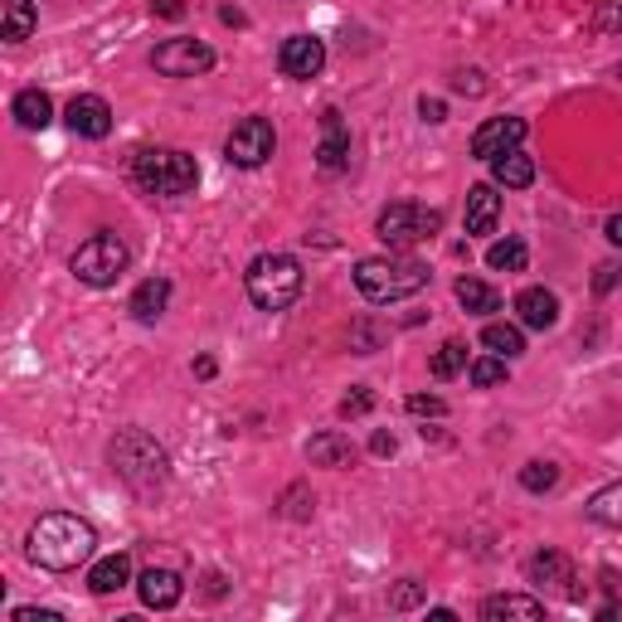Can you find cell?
Wrapping results in <instances>:
<instances>
[{
  "mask_svg": "<svg viewBox=\"0 0 622 622\" xmlns=\"http://www.w3.org/2000/svg\"><path fill=\"white\" fill-rule=\"evenodd\" d=\"M92 549H98V531H92L83 515H69V511L39 515V521L29 525V535H25L29 564L54 569V574H69V569L88 564Z\"/></svg>",
  "mask_w": 622,
  "mask_h": 622,
  "instance_id": "cell-1",
  "label": "cell"
},
{
  "mask_svg": "<svg viewBox=\"0 0 622 622\" xmlns=\"http://www.w3.org/2000/svg\"><path fill=\"white\" fill-rule=\"evenodd\" d=\"M108 462L137 496H156L171 482V458H165V448L147 428H122L108 448Z\"/></svg>",
  "mask_w": 622,
  "mask_h": 622,
  "instance_id": "cell-2",
  "label": "cell"
},
{
  "mask_svg": "<svg viewBox=\"0 0 622 622\" xmlns=\"http://www.w3.org/2000/svg\"><path fill=\"white\" fill-rule=\"evenodd\" d=\"M428 263L419 258H399V253H385V258H360L356 263V287L365 302L375 307H389V302H409L428 287Z\"/></svg>",
  "mask_w": 622,
  "mask_h": 622,
  "instance_id": "cell-3",
  "label": "cell"
},
{
  "mask_svg": "<svg viewBox=\"0 0 622 622\" xmlns=\"http://www.w3.org/2000/svg\"><path fill=\"white\" fill-rule=\"evenodd\" d=\"M244 287H248V302L258 311H287L302 297L307 273L293 253H258L244 273Z\"/></svg>",
  "mask_w": 622,
  "mask_h": 622,
  "instance_id": "cell-4",
  "label": "cell"
},
{
  "mask_svg": "<svg viewBox=\"0 0 622 622\" xmlns=\"http://www.w3.org/2000/svg\"><path fill=\"white\" fill-rule=\"evenodd\" d=\"M132 181L147 195L175 200V195H190L195 185H200V165H195V156H185L175 147H147L132 161Z\"/></svg>",
  "mask_w": 622,
  "mask_h": 622,
  "instance_id": "cell-5",
  "label": "cell"
},
{
  "mask_svg": "<svg viewBox=\"0 0 622 622\" xmlns=\"http://www.w3.org/2000/svg\"><path fill=\"white\" fill-rule=\"evenodd\" d=\"M438 229H443V210H428V204H413V200H394L389 210H380V220H375V234L385 238L389 248L428 244Z\"/></svg>",
  "mask_w": 622,
  "mask_h": 622,
  "instance_id": "cell-6",
  "label": "cell"
},
{
  "mask_svg": "<svg viewBox=\"0 0 622 622\" xmlns=\"http://www.w3.org/2000/svg\"><path fill=\"white\" fill-rule=\"evenodd\" d=\"M127 263H132V253H127V244H122L117 234H92L88 244H78V253H74V277L78 283H88V287H112L122 273H127Z\"/></svg>",
  "mask_w": 622,
  "mask_h": 622,
  "instance_id": "cell-7",
  "label": "cell"
},
{
  "mask_svg": "<svg viewBox=\"0 0 622 622\" xmlns=\"http://www.w3.org/2000/svg\"><path fill=\"white\" fill-rule=\"evenodd\" d=\"M151 69L165 78H200L214 69V49L204 45V39H161V45L151 49Z\"/></svg>",
  "mask_w": 622,
  "mask_h": 622,
  "instance_id": "cell-8",
  "label": "cell"
},
{
  "mask_svg": "<svg viewBox=\"0 0 622 622\" xmlns=\"http://www.w3.org/2000/svg\"><path fill=\"white\" fill-rule=\"evenodd\" d=\"M277 151V132L268 117H244L238 127L229 132V141H224V156H229L234 165H244V171H258V165H268Z\"/></svg>",
  "mask_w": 622,
  "mask_h": 622,
  "instance_id": "cell-9",
  "label": "cell"
},
{
  "mask_svg": "<svg viewBox=\"0 0 622 622\" xmlns=\"http://www.w3.org/2000/svg\"><path fill=\"white\" fill-rule=\"evenodd\" d=\"M525 132H531V127H525V117H492V122H482V127L472 132V156L492 165L496 156H506V151L521 147Z\"/></svg>",
  "mask_w": 622,
  "mask_h": 622,
  "instance_id": "cell-10",
  "label": "cell"
},
{
  "mask_svg": "<svg viewBox=\"0 0 622 622\" xmlns=\"http://www.w3.org/2000/svg\"><path fill=\"white\" fill-rule=\"evenodd\" d=\"M64 122H69V132H74V137L102 141L112 132V108H108V98H98V92H78V98L69 102Z\"/></svg>",
  "mask_w": 622,
  "mask_h": 622,
  "instance_id": "cell-11",
  "label": "cell"
},
{
  "mask_svg": "<svg viewBox=\"0 0 622 622\" xmlns=\"http://www.w3.org/2000/svg\"><path fill=\"white\" fill-rule=\"evenodd\" d=\"M277 69H283L287 78H316L321 69H326V45H321L316 35L283 39V49H277Z\"/></svg>",
  "mask_w": 622,
  "mask_h": 622,
  "instance_id": "cell-12",
  "label": "cell"
},
{
  "mask_svg": "<svg viewBox=\"0 0 622 622\" xmlns=\"http://www.w3.org/2000/svg\"><path fill=\"white\" fill-rule=\"evenodd\" d=\"M525 579L540 588H555V594L564 598H579V579H574V564H569L559 549H540V555H531V564H525Z\"/></svg>",
  "mask_w": 622,
  "mask_h": 622,
  "instance_id": "cell-13",
  "label": "cell"
},
{
  "mask_svg": "<svg viewBox=\"0 0 622 622\" xmlns=\"http://www.w3.org/2000/svg\"><path fill=\"white\" fill-rule=\"evenodd\" d=\"M321 147H316V165L321 171H346L350 165V132H346V122H340V112L336 108H326L321 112Z\"/></svg>",
  "mask_w": 622,
  "mask_h": 622,
  "instance_id": "cell-14",
  "label": "cell"
},
{
  "mask_svg": "<svg viewBox=\"0 0 622 622\" xmlns=\"http://www.w3.org/2000/svg\"><path fill=\"white\" fill-rule=\"evenodd\" d=\"M137 594H141V604H147V608L165 613V608H175L185 598V584H181L175 569H147V574L137 579Z\"/></svg>",
  "mask_w": 622,
  "mask_h": 622,
  "instance_id": "cell-15",
  "label": "cell"
},
{
  "mask_svg": "<svg viewBox=\"0 0 622 622\" xmlns=\"http://www.w3.org/2000/svg\"><path fill=\"white\" fill-rule=\"evenodd\" d=\"M496 220H501L496 185H472L467 190V234H496Z\"/></svg>",
  "mask_w": 622,
  "mask_h": 622,
  "instance_id": "cell-16",
  "label": "cell"
},
{
  "mask_svg": "<svg viewBox=\"0 0 622 622\" xmlns=\"http://www.w3.org/2000/svg\"><path fill=\"white\" fill-rule=\"evenodd\" d=\"M515 311H521V326L549 331L559 321V297L549 293V287H525V293L515 297Z\"/></svg>",
  "mask_w": 622,
  "mask_h": 622,
  "instance_id": "cell-17",
  "label": "cell"
},
{
  "mask_svg": "<svg viewBox=\"0 0 622 622\" xmlns=\"http://www.w3.org/2000/svg\"><path fill=\"white\" fill-rule=\"evenodd\" d=\"M39 25L35 0H0V39L5 45H25Z\"/></svg>",
  "mask_w": 622,
  "mask_h": 622,
  "instance_id": "cell-18",
  "label": "cell"
},
{
  "mask_svg": "<svg viewBox=\"0 0 622 622\" xmlns=\"http://www.w3.org/2000/svg\"><path fill=\"white\" fill-rule=\"evenodd\" d=\"M482 618L486 622H501V618H521V622H540L545 618V604L531 594H492L482 604Z\"/></svg>",
  "mask_w": 622,
  "mask_h": 622,
  "instance_id": "cell-19",
  "label": "cell"
},
{
  "mask_svg": "<svg viewBox=\"0 0 622 622\" xmlns=\"http://www.w3.org/2000/svg\"><path fill=\"white\" fill-rule=\"evenodd\" d=\"M307 462L311 467H350L356 462V443H350L346 433L326 428V433H316V438L307 443Z\"/></svg>",
  "mask_w": 622,
  "mask_h": 622,
  "instance_id": "cell-20",
  "label": "cell"
},
{
  "mask_svg": "<svg viewBox=\"0 0 622 622\" xmlns=\"http://www.w3.org/2000/svg\"><path fill=\"white\" fill-rule=\"evenodd\" d=\"M10 112H15V122H20L25 132H45L49 122H54V102H49V92H45V88H25V92H15Z\"/></svg>",
  "mask_w": 622,
  "mask_h": 622,
  "instance_id": "cell-21",
  "label": "cell"
},
{
  "mask_svg": "<svg viewBox=\"0 0 622 622\" xmlns=\"http://www.w3.org/2000/svg\"><path fill=\"white\" fill-rule=\"evenodd\" d=\"M132 584V555H108V559H98L92 564V574H88V588L98 598H108V594H117V588H127Z\"/></svg>",
  "mask_w": 622,
  "mask_h": 622,
  "instance_id": "cell-22",
  "label": "cell"
},
{
  "mask_svg": "<svg viewBox=\"0 0 622 622\" xmlns=\"http://www.w3.org/2000/svg\"><path fill=\"white\" fill-rule=\"evenodd\" d=\"M492 181L506 185V190H525V185H535V161L521 147L496 156V161H492Z\"/></svg>",
  "mask_w": 622,
  "mask_h": 622,
  "instance_id": "cell-23",
  "label": "cell"
},
{
  "mask_svg": "<svg viewBox=\"0 0 622 622\" xmlns=\"http://www.w3.org/2000/svg\"><path fill=\"white\" fill-rule=\"evenodd\" d=\"M458 302L472 311V316H492V311H501V293H496L492 283H482V277H458Z\"/></svg>",
  "mask_w": 622,
  "mask_h": 622,
  "instance_id": "cell-24",
  "label": "cell"
},
{
  "mask_svg": "<svg viewBox=\"0 0 622 622\" xmlns=\"http://www.w3.org/2000/svg\"><path fill=\"white\" fill-rule=\"evenodd\" d=\"M165 302H171V283H165V277H147V283L132 293V316H137V321H156L165 311Z\"/></svg>",
  "mask_w": 622,
  "mask_h": 622,
  "instance_id": "cell-25",
  "label": "cell"
},
{
  "mask_svg": "<svg viewBox=\"0 0 622 622\" xmlns=\"http://www.w3.org/2000/svg\"><path fill=\"white\" fill-rule=\"evenodd\" d=\"M482 346L492 350V356H506V360L525 356V336H521V326H511V321H486Z\"/></svg>",
  "mask_w": 622,
  "mask_h": 622,
  "instance_id": "cell-26",
  "label": "cell"
},
{
  "mask_svg": "<svg viewBox=\"0 0 622 622\" xmlns=\"http://www.w3.org/2000/svg\"><path fill=\"white\" fill-rule=\"evenodd\" d=\"M584 511L594 515L598 525H608V531H622V482L604 486V492H594V496H588Z\"/></svg>",
  "mask_w": 622,
  "mask_h": 622,
  "instance_id": "cell-27",
  "label": "cell"
},
{
  "mask_svg": "<svg viewBox=\"0 0 622 622\" xmlns=\"http://www.w3.org/2000/svg\"><path fill=\"white\" fill-rule=\"evenodd\" d=\"M525 263H531V248H525L521 238H501V244L486 248V268H492V273H521Z\"/></svg>",
  "mask_w": 622,
  "mask_h": 622,
  "instance_id": "cell-28",
  "label": "cell"
},
{
  "mask_svg": "<svg viewBox=\"0 0 622 622\" xmlns=\"http://www.w3.org/2000/svg\"><path fill=\"white\" fill-rule=\"evenodd\" d=\"M462 365H467V346H462V340H443V346L433 350V360H428L433 380H452V375H462Z\"/></svg>",
  "mask_w": 622,
  "mask_h": 622,
  "instance_id": "cell-29",
  "label": "cell"
},
{
  "mask_svg": "<svg viewBox=\"0 0 622 622\" xmlns=\"http://www.w3.org/2000/svg\"><path fill=\"white\" fill-rule=\"evenodd\" d=\"M511 360L506 356H482V360H472V385L476 389H492V385H506V375H511Z\"/></svg>",
  "mask_w": 622,
  "mask_h": 622,
  "instance_id": "cell-30",
  "label": "cell"
},
{
  "mask_svg": "<svg viewBox=\"0 0 622 622\" xmlns=\"http://www.w3.org/2000/svg\"><path fill=\"white\" fill-rule=\"evenodd\" d=\"M521 486H525V492H535V496L555 492V486H559V467L555 462H525L521 467Z\"/></svg>",
  "mask_w": 622,
  "mask_h": 622,
  "instance_id": "cell-31",
  "label": "cell"
},
{
  "mask_svg": "<svg viewBox=\"0 0 622 622\" xmlns=\"http://www.w3.org/2000/svg\"><path fill=\"white\" fill-rule=\"evenodd\" d=\"M594 29H598V35H618V29H622V0H604V5H598Z\"/></svg>",
  "mask_w": 622,
  "mask_h": 622,
  "instance_id": "cell-32",
  "label": "cell"
},
{
  "mask_svg": "<svg viewBox=\"0 0 622 622\" xmlns=\"http://www.w3.org/2000/svg\"><path fill=\"white\" fill-rule=\"evenodd\" d=\"M370 409H375V399H370V389H350L346 399H340V419H365Z\"/></svg>",
  "mask_w": 622,
  "mask_h": 622,
  "instance_id": "cell-33",
  "label": "cell"
},
{
  "mask_svg": "<svg viewBox=\"0 0 622 622\" xmlns=\"http://www.w3.org/2000/svg\"><path fill=\"white\" fill-rule=\"evenodd\" d=\"M409 413H419V419H443V413H448V403H443L438 394H413Z\"/></svg>",
  "mask_w": 622,
  "mask_h": 622,
  "instance_id": "cell-34",
  "label": "cell"
},
{
  "mask_svg": "<svg viewBox=\"0 0 622 622\" xmlns=\"http://www.w3.org/2000/svg\"><path fill=\"white\" fill-rule=\"evenodd\" d=\"M618 283H622V263H618V258H613V263H598V273H594V293H598V297H608Z\"/></svg>",
  "mask_w": 622,
  "mask_h": 622,
  "instance_id": "cell-35",
  "label": "cell"
},
{
  "mask_svg": "<svg viewBox=\"0 0 622 622\" xmlns=\"http://www.w3.org/2000/svg\"><path fill=\"white\" fill-rule=\"evenodd\" d=\"M283 515H293V521H307V515H311V506H307V492H302V486H293V492L283 496Z\"/></svg>",
  "mask_w": 622,
  "mask_h": 622,
  "instance_id": "cell-36",
  "label": "cell"
},
{
  "mask_svg": "<svg viewBox=\"0 0 622 622\" xmlns=\"http://www.w3.org/2000/svg\"><path fill=\"white\" fill-rule=\"evenodd\" d=\"M389 604H394V608H399V613H403V608L423 604V588H419V584H413V579H403V584H399V588H394V598H389Z\"/></svg>",
  "mask_w": 622,
  "mask_h": 622,
  "instance_id": "cell-37",
  "label": "cell"
},
{
  "mask_svg": "<svg viewBox=\"0 0 622 622\" xmlns=\"http://www.w3.org/2000/svg\"><path fill=\"white\" fill-rule=\"evenodd\" d=\"M452 88L467 92V98H482V92H486V83H482V74H476V69H467V74L452 78Z\"/></svg>",
  "mask_w": 622,
  "mask_h": 622,
  "instance_id": "cell-38",
  "label": "cell"
},
{
  "mask_svg": "<svg viewBox=\"0 0 622 622\" xmlns=\"http://www.w3.org/2000/svg\"><path fill=\"white\" fill-rule=\"evenodd\" d=\"M151 15H161V20H181V15H185V0H151Z\"/></svg>",
  "mask_w": 622,
  "mask_h": 622,
  "instance_id": "cell-39",
  "label": "cell"
},
{
  "mask_svg": "<svg viewBox=\"0 0 622 622\" xmlns=\"http://www.w3.org/2000/svg\"><path fill=\"white\" fill-rule=\"evenodd\" d=\"M370 452H375V458H394L399 443H394V433H375V438H370Z\"/></svg>",
  "mask_w": 622,
  "mask_h": 622,
  "instance_id": "cell-40",
  "label": "cell"
},
{
  "mask_svg": "<svg viewBox=\"0 0 622 622\" xmlns=\"http://www.w3.org/2000/svg\"><path fill=\"white\" fill-rule=\"evenodd\" d=\"M15 622H59L54 608H15Z\"/></svg>",
  "mask_w": 622,
  "mask_h": 622,
  "instance_id": "cell-41",
  "label": "cell"
},
{
  "mask_svg": "<svg viewBox=\"0 0 622 622\" xmlns=\"http://www.w3.org/2000/svg\"><path fill=\"white\" fill-rule=\"evenodd\" d=\"M419 112H423V122H443V117H448L443 98H423V102H419Z\"/></svg>",
  "mask_w": 622,
  "mask_h": 622,
  "instance_id": "cell-42",
  "label": "cell"
},
{
  "mask_svg": "<svg viewBox=\"0 0 622 622\" xmlns=\"http://www.w3.org/2000/svg\"><path fill=\"white\" fill-rule=\"evenodd\" d=\"M604 234H608V244L613 248H622V214H613V220L604 224Z\"/></svg>",
  "mask_w": 622,
  "mask_h": 622,
  "instance_id": "cell-43",
  "label": "cell"
},
{
  "mask_svg": "<svg viewBox=\"0 0 622 622\" xmlns=\"http://www.w3.org/2000/svg\"><path fill=\"white\" fill-rule=\"evenodd\" d=\"M598 618H604V622H622V604H604V608H598Z\"/></svg>",
  "mask_w": 622,
  "mask_h": 622,
  "instance_id": "cell-44",
  "label": "cell"
},
{
  "mask_svg": "<svg viewBox=\"0 0 622 622\" xmlns=\"http://www.w3.org/2000/svg\"><path fill=\"white\" fill-rule=\"evenodd\" d=\"M195 375L210 380V375H214V360H210V356H200V360H195Z\"/></svg>",
  "mask_w": 622,
  "mask_h": 622,
  "instance_id": "cell-45",
  "label": "cell"
},
{
  "mask_svg": "<svg viewBox=\"0 0 622 622\" xmlns=\"http://www.w3.org/2000/svg\"><path fill=\"white\" fill-rule=\"evenodd\" d=\"M220 20H224V25H244V15H238L234 5H224V10H220Z\"/></svg>",
  "mask_w": 622,
  "mask_h": 622,
  "instance_id": "cell-46",
  "label": "cell"
},
{
  "mask_svg": "<svg viewBox=\"0 0 622 622\" xmlns=\"http://www.w3.org/2000/svg\"><path fill=\"white\" fill-rule=\"evenodd\" d=\"M618 74H622V64H618Z\"/></svg>",
  "mask_w": 622,
  "mask_h": 622,
  "instance_id": "cell-47",
  "label": "cell"
}]
</instances>
